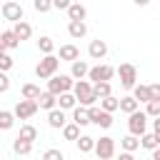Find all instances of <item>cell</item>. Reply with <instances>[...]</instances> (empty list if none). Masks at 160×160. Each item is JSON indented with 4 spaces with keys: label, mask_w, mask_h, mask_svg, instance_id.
I'll list each match as a JSON object with an SVG mask.
<instances>
[{
    "label": "cell",
    "mask_w": 160,
    "mask_h": 160,
    "mask_svg": "<svg viewBox=\"0 0 160 160\" xmlns=\"http://www.w3.org/2000/svg\"><path fill=\"white\" fill-rule=\"evenodd\" d=\"M38 48H40V52H42V55H48V52H52V50H55V42H52V38L42 35V38L38 40Z\"/></svg>",
    "instance_id": "obj_34"
},
{
    "label": "cell",
    "mask_w": 160,
    "mask_h": 160,
    "mask_svg": "<svg viewBox=\"0 0 160 160\" xmlns=\"http://www.w3.org/2000/svg\"><path fill=\"white\" fill-rule=\"evenodd\" d=\"M128 130L132 132V135H142L145 130H148V115L138 108V110H132V112H128Z\"/></svg>",
    "instance_id": "obj_4"
},
{
    "label": "cell",
    "mask_w": 160,
    "mask_h": 160,
    "mask_svg": "<svg viewBox=\"0 0 160 160\" xmlns=\"http://www.w3.org/2000/svg\"><path fill=\"white\" fill-rule=\"evenodd\" d=\"M152 132H155V135H160V115L152 120Z\"/></svg>",
    "instance_id": "obj_42"
},
{
    "label": "cell",
    "mask_w": 160,
    "mask_h": 160,
    "mask_svg": "<svg viewBox=\"0 0 160 160\" xmlns=\"http://www.w3.org/2000/svg\"><path fill=\"white\" fill-rule=\"evenodd\" d=\"M92 92H95V98H98V100H100V98H105V95H110V92H112L110 80H98V82H92Z\"/></svg>",
    "instance_id": "obj_25"
},
{
    "label": "cell",
    "mask_w": 160,
    "mask_h": 160,
    "mask_svg": "<svg viewBox=\"0 0 160 160\" xmlns=\"http://www.w3.org/2000/svg\"><path fill=\"white\" fill-rule=\"evenodd\" d=\"M100 108L108 110V112H115V110H118V98H115L112 92L105 95V98H100Z\"/></svg>",
    "instance_id": "obj_32"
},
{
    "label": "cell",
    "mask_w": 160,
    "mask_h": 160,
    "mask_svg": "<svg viewBox=\"0 0 160 160\" xmlns=\"http://www.w3.org/2000/svg\"><path fill=\"white\" fill-rule=\"evenodd\" d=\"M60 130H62V138H65V140H75V138L80 135V125H78V122H65Z\"/></svg>",
    "instance_id": "obj_29"
},
{
    "label": "cell",
    "mask_w": 160,
    "mask_h": 160,
    "mask_svg": "<svg viewBox=\"0 0 160 160\" xmlns=\"http://www.w3.org/2000/svg\"><path fill=\"white\" fill-rule=\"evenodd\" d=\"M10 90V78L5 70H0V92H8Z\"/></svg>",
    "instance_id": "obj_39"
},
{
    "label": "cell",
    "mask_w": 160,
    "mask_h": 160,
    "mask_svg": "<svg viewBox=\"0 0 160 160\" xmlns=\"http://www.w3.org/2000/svg\"><path fill=\"white\" fill-rule=\"evenodd\" d=\"M145 105H148V108H145V115H148V118H158V115H160V100H148Z\"/></svg>",
    "instance_id": "obj_35"
},
{
    "label": "cell",
    "mask_w": 160,
    "mask_h": 160,
    "mask_svg": "<svg viewBox=\"0 0 160 160\" xmlns=\"http://www.w3.org/2000/svg\"><path fill=\"white\" fill-rule=\"evenodd\" d=\"M112 75H115V68H112V65H95V68H88V80H90V82L112 80Z\"/></svg>",
    "instance_id": "obj_10"
},
{
    "label": "cell",
    "mask_w": 160,
    "mask_h": 160,
    "mask_svg": "<svg viewBox=\"0 0 160 160\" xmlns=\"http://www.w3.org/2000/svg\"><path fill=\"white\" fill-rule=\"evenodd\" d=\"M12 125H15L12 110H0V130H10Z\"/></svg>",
    "instance_id": "obj_31"
},
{
    "label": "cell",
    "mask_w": 160,
    "mask_h": 160,
    "mask_svg": "<svg viewBox=\"0 0 160 160\" xmlns=\"http://www.w3.org/2000/svg\"><path fill=\"white\" fill-rule=\"evenodd\" d=\"M158 145H160V135L148 132V130L140 135V148H142V150H152V148H158Z\"/></svg>",
    "instance_id": "obj_23"
},
{
    "label": "cell",
    "mask_w": 160,
    "mask_h": 160,
    "mask_svg": "<svg viewBox=\"0 0 160 160\" xmlns=\"http://www.w3.org/2000/svg\"><path fill=\"white\" fill-rule=\"evenodd\" d=\"M12 65H15V60L8 55V50H5V52H0V70H5V72H8Z\"/></svg>",
    "instance_id": "obj_36"
},
{
    "label": "cell",
    "mask_w": 160,
    "mask_h": 160,
    "mask_svg": "<svg viewBox=\"0 0 160 160\" xmlns=\"http://www.w3.org/2000/svg\"><path fill=\"white\" fill-rule=\"evenodd\" d=\"M88 55L92 58V60H102L105 55H108V42L105 40H90V45H88Z\"/></svg>",
    "instance_id": "obj_11"
},
{
    "label": "cell",
    "mask_w": 160,
    "mask_h": 160,
    "mask_svg": "<svg viewBox=\"0 0 160 160\" xmlns=\"http://www.w3.org/2000/svg\"><path fill=\"white\" fill-rule=\"evenodd\" d=\"M35 102H38V108H42V110H52V108L58 105V98H55L52 92H48V90H45V92H40V95H38V100H35Z\"/></svg>",
    "instance_id": "obj_21"
},
{
    "label": "cell",
    "mask_w": 160,
    "mask_h": 160,
    "mask_svg": "<svg viewBox=\"0 0 160 160\" xmlns=\"http://www.w3.org/2000/svg\"><path fill=\"white\" fill-rule=\"evenodd\" d=\"M0 12H2V18L5 20H10V22H18V20H22V5L20 2H15V0H8V2H2V8H0Z\"/></svg>",
    "instance_id": "obj_9"
},
{
    "label": "cell",
    "mask_w": 160,
    "mask_h": 160,
    "mask_svg": "<svg viewBox=\"0 0 160 160\" xmlns=\"http://www.w3.org/2000/svg\"><path fill=\"white\" fill-rule=\"evenodd\" d=\"M92 150H95V155L100 158V160H110L112 155H115V140L112 138H100V140H95V145H92Z\"/></svg>",
    "instance_id": "obj_8"
},
{
    "label": "cell",
    "mask_w": 160,
    "mask_h": 160,
    "mask_svg": "<svg viewBox=\"0 0 160 160\" xmlns=\"http://www.w3.org/2000/svg\"><path fill=\"white\" fill-rule=\"evenodd\" d=\"M60 62L65 60V62H72V60H78L80 58V50H78V45H72V42H68V45H60Z\"/></svg>",
    "instance_id": "obj_15"
},
{
    "label": "cell",
    "mask_w": 160,
    "mask_h": 160,
    "mask_svg": "<svg viewBox=\"0 0 160 160\" xmlns=\"http://www.w3.org/2000/svg\"><path fill=\"white\" fill-rule=\"evenodd\" d=\"M68 35L75 38V40L85 38V35H88V25H85V20H70V22H68Z\"/></svg>",
    "instance_id": "obj_13"
},
{
    "label": "cell",
    "mask_w": 160,
    "mask_h": 160,
    "mask_svg": "<svg viewBox=\"0 0 160 160\" xmlns=\"http://www.w3.org/2000/svg\"><path fill=\"white\" fill-rule=\"evenodd\" d=\"M72 88V78L70 75H50L48 78V92H52V95H60V92H65V90H70Z\"/></svg>",
    "instance_id": "obj_6"
},
{
    "label": "cell",
    "mask_w": 160,
    "mask_h": 160,
    "mask_svg": "<svg viewBox=\"0 0 160 160\" xmlns=\"http://www.w3.org/2000/svg\"><path fill=\"white\" fill-rule=\"evenodd\" d=\"M140 108V102L132 98V95H125V98H118V110H122L125 115L128 112H132V110H138Z\"/></svg>",
    "instance_id": "obj_22"
},
{
    "label": "cell",
    "mask_w": 160,
    "mask_h": 160,
    "mask_svg": "<svg viewBox=\"0 0 160 160\" xmlns=\"http://www.w3.org/2000/svg\"><path fill=\"white\" fill-rule=\"evenodd\" d=\"M55 98H58V108H62V110H72V108L78 105L72 90H65V92H60V95H55Z\"/></svg>",
    "instance_id": "obj_19"
},
{
    "label": "cell",
    "mask_w": 160,
    "mask_h": 160,
    "mask_svg": "<svg viewBox=\"0 0 160 160\" xmlns=\"http://www.w3.org/2000/svg\"><path fill=\"white\" fill-rule=\"evenodd\" d=\"M150 92H152V100H160V85H158V82L150 85Z\"/></svg>",
    "instance_id": "obj_41"
},
{
    "label": "cell",
    "mask_w": 160,
    "mask_h": 160,
    "mask_svg": "<svg viewBox=\"0 0 160 160\" xmlns=\"http://www.w3.org/2000/svg\"><path fill=\"white\" fill-rule=\"evenodd\" d=\"M0 40H2V48H5V50L20 48V40H18V35L12 32V28H10V30H2V32H0Z\"/></svg>",
    "instance_id": "obj_17"
},
{
    "label": "cell",
    "mask_w": 160,
    "mask_h": 160,
    "mask_svg": "<svg viewBox=\"0 0 160 160\" xmlns=\"http://www.w3.org/2000/svg\"><path fill=\"white\" fill-rule=\"evenodd\" d=\"M65 10H68V18H70V20H85V18H88V8L80 5V2H70Z\"/></svg>",
    "instance_id": "obj_16"
},
{
    "label": "cell",
    "mask_w": 160,
    "mask_h": 160,
    "mask_svg": "<svg viewBox=\"0 0 160 160\" xmlns=\"http://www.w3.org/2000/svg\"><path fill=\"white\" fill-rule=\"evenodd\" d=\"M115 72L120 75V85H122L125 90H130V88L138 82V68H135L132 62H122V65H120Z\"/></svg>",
    "instance_id": "obj_5"
},
{
    "label": "cell",
    "mask_w": 160,
    "mask_h": 160,
    "mask_svg": "<svg viewBox=\"0 0 160 160\" xmlns=\"http://www.w3.org/2000/svg\"><path fill=\"white\" fill-rule=\"evenodd\" d=\"M32 8H35L38 12H48V10L52 8V0H32Z\"/></svg>",
    "instance_id": "obj_37"
},
{
    "label": "cell",
    "mask_w": 160,
    "mask_h": 160,
    "mask_svg": "<svg viewBox=\"0 0 160 160\" xmlns=\"http://www.w3.org/2000/svg\"><path fill=\"white\" fill-rule=\"evenodd\" d=\"M0 48H2V40H0ZM2 50H5V48H2Z\"/></svg>",
    "instance_id": "obj_44"
},
{
    "label": "cell",
    "mask_w": 160,
    "mask_h": 160,
    "mask_svg": "<svg viewBox=\"0 0 160 160\" xmlns=\"http://www.w3.org/2000/svg\"><path fill=\"white\" fill-rule=\"evenodd\" d=\"M38 110H40V108H38V102H35V100L22 98V100H18V102H15L12 115H15V118H20V120H30V118H32Z\"/></svg>",
    "instance_id": "obj_7"
},
{
    "label": "cell",
    "mask_w": 160,
    "mask_h": 160,
    "mask_svg": "<svg viewBox=\"0 0 160 160\" xmlns=\"http://www.w3.org/2000/svg\"><path fill=\"white\" fill-rule=\"evenodd\" d=\"M58 68H60V58H58V55H52V52H48V55L35 65V75H38L40 80H48L50 75H55V72H58Z\"/></svg>",
    "instance_id": "obj_2"
},
{
    "label": "cell",
    "mask_w": 160,
    "mask_h": 160,
    "mask_svg": "<svg viewBox=\"0 0 160 160\" xmlns=\"http://www.w3.org/2000/svg\"><path fill=\"white\" fill-rule=\"evenodd\" d=\"M72 95H75V100L80 102V105H95L98 102V98H95V92H92V82L90 80H85V78H78V80H72Z\"/></svg>",
    "instance_id": "obj_1"
},
{
    "label": "cell",
    "mask_w": 160,
    "mask_h": 160,
    "mask_svg": "<svg viewBox=\"0 0 160 160\" xmlns=\"http://www.w3.org/2000/svg\"><path fill=\"white\" fill-rule=\"evenodd\" d=\"M72 122H78L80 128L90 125V118H88V110H85V105H75V108H72Z\"/></svg>",
    "instance_id": "obj_24"
},
{
    "label": "cell",
    "mask_w": 160,
    "mask_h": 160,
    "mask_svg": "<svg viewBox=\"0 0 160 160\" xmlns=\"http://www.w3.org/2000/svg\"><path fill=\"white\" fill-rule=\"evenodd\" d=\"M85 75H88V62L80 60V58L72 60V62H70V78L78 80V78H85Z\"/></svg>",
    "instance_id": "obj_20"
},
{
    "label": "cell",
    "mask_w": 160,
    "mask_h": 160,
    "mask_svg": "<svg viewBox=\"0 0 160 160\" xmlns=\"http://www.w3.org/2000/svg\"><path fill=\"white\" fill-rule=\"evenodd\" d=\"M88 110V118H90V122L92 125H98V128H112V112H108V110H102V108H98V102L95 105H88L85 108Z\"/></svg>",
    "instance_id": "obj_3"
},
{
    "label": "cell",
    "mask_w": 160,
    "mask_h": 160,
    "mask_svg": "<svg viewBox=\"0 0 160 160\" xmlns=\"http://www.w3.org/2000/svg\"><path fill=\"white\" fill-rule=\"evenodd\" d=\"M70 2H72V0H52V8H58V10H65Z\"/></svg>",
    "instance_id": "obj_40"
},
{
    "label": "cell",
    "mask_w": 160,
    "mask_h": 160,
    "mask_svg": "<svg viewBox=\"0 0 160 160\" xmlns=\"http://www.w3.org/2000/svg\"><path fill=\"white\" fill-rule=\"evenodd\" d=\"M132 2H135V5H138V8H145V5H148V2H150V0H132Z\"/></svg>",
    "instance_id": "obj_43"
},
{
    "label": "cell",
    "mask_w": 160,
    "mask_h": 160,
    "mask_svg": "<svg viewBox=\"0 0 160 160\" xmlns=\"http://www.w3.org/2000/svg\"><path fill=\"white\" fill-rule=\"evenodd\" d=\"M75 142H78V150H80V152H92L95 138H90V135H78V138H75Z\"/></svg>",
    "instance_id": "obj_27"
},
{
    "label": "cell",
    "mask_w": 160,
    "mask_h": 160,
    "mask_svg": "<svg viewBox=\"0 0 160 160\" xmlns=\"http://www.w3.org/2000/svg\"><path fill=\"white\" fill-rule=\"evenodd\" d=\"M12 150H15L18 155H30V152H32V142H30V140H22V138H15Z\"/></svg>",
    "instance_id": "obj_28"
},
{
    "label": "cell",
    "mask_w": 160,
    "mask_h": 160,
    "mask_svg": "<svg viewBox=\"0 0 160 160\" xmlns=\"http://www.w3.org/2000/svg\"><path fill=\"white\" fill-rule=\"evenodd\" d=\"M65 122H68V118H65V110H62V108H58V105H55L52 110H48V125H50V128L60 130Z\"/></svg>",
    "instance_id": "obj_12"
},
{
    "label": "cell",
    "mask_w": 160,
    "mask_h": 160,
    "mask_svg": "<svg viewBox=\"0 0 160 160\" xmlns=\"http://www.w3.org/2000/svg\"><path fill=\"white\" fill-rule=\"evenodd\" d=\"M18 138H22V140H30V142H35L38 140V128L35 125H22L20 128V135Z\"/></svg>",
    "instance_id": "obj_33"
},
{
    "label": "cell",
    "mask_w": 160,
    "mask_h": 160,
    "mask_svg": "<svg viewBox=\"0 0 160 160\" xmlns=\"http://www.w3.org/2000/svg\"><path fill=\"white\" fill-rule=\"evenodd\" d=\"M20 92H22V98H28V100H38V95H40V85H35V82H25Z\"/></svg>",
    "instance_id": "obj_30"
},
{
    "label": "cell",
    "mask_w": 160,
    "mask_h": 160,
    "mask_svg": "<svg viewBox=\"0 0 160 160\" xmlns=\"http://www.w3.org/2000/svg\"><path fill=\"white\" fill-rule=\"evenodd\" d=\"M120 148H122V150H128V152H135V150L140 148V138L130 132V135H125V138L120 140Z\"/></svg>",
    "instance_id": "obj_26"
},
{
    "label": "cell",
    "mask_w": 160,
    "mask_h": 160,
    "mask_svg": "<svg viewBox=\"0 0 160 160\" xmlns=\"http://www.w3.org/2000/svg\"><path fill=\"white\" fill-rule=\"evenodd\" d=\"M42 158H45V160H62V152H60V150H55V148H50V150H45V152H42Z\"/></svg>",
    "instance_id": "obj_38"
},
{
    "label": "cell",
    "mask_w": 160,
    "mask_h": 160,
    "mask_svg": "<svg viewBox=\"0 0 160 160\" xmlns=\"http://www.w3.org/2000/svg\"><path fill=\"white\" fill-rule=\"evenodd\" d=\"M132 90V98L138 100V102H148V100H152V92H150V85H132L130 88Z\"/></svg>",
    "instance_id": "obj_18"
},
{
    "label": "cell",
    "mask_w": 160,
    "mask_h": 160,
    "mask_svg": "<svg viewBox=\"0 0 160 160\" xmlns=\"http://www.w3.org/2000/svg\"><path fill=\"white\" fill-rule=\"evenodd\" d=\"M12 32L18 35L20 42H22V40H30V35H32V25L25 22V20H18V22H12Z\"/></svg>",
    "instance_id": "obj_14"
}]
</instances>
